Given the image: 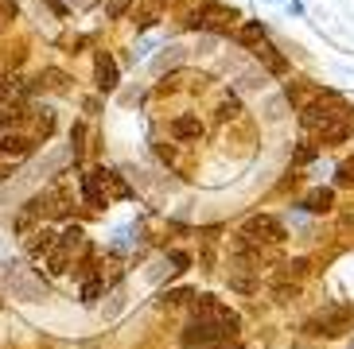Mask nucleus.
<instances>
[{"label":"nucleus","instance_id":"obj_1","mask_svg":"<svg viewBox=\"0 0 354 349\" xmlns=\"http://www.w3.org/2000/svg\"><path fill=\"white\" fill-rule=\"evenodd\" d=\"M191 319L210 322L214 330H222V338H226V341H234L241 334V315H238V310H230L226 303L214 299V295H198L195 303H191Z\"/></svg>","mask_w":354,"mask_h":349},{"label":"nucleus","instance_id":"obj_2","mask_svg":"<svg viewBox=\"0 0 354 349\" xmlns=\"http://www.w3.org/2000/svg\"><path fill=\"white\" fill-rule=\"evenodd\" d=\"M0 279H4V288L12 291V299H24V303H39V299H47V283H43V276H35L32 268H24L20 260H4V264H0Z\"/></svg>","mask_w":354,"mask_h":349},{"label":"nucleus","instance_id":"obj_3","mask_svg":"<svg viewBox=\"0 0 354 349\" xmlns=\"http://www.w3.org/2000/svg\"><path fill=\"white\" fill-rule=\"evenodd\" d=\"M346 113H351V109H346L335 93H323V97H315V101H308L300 109V128L304 132H312V136H319L327 124L339 121V117H346Z\"/></svg>","mask_w":354,"mask_h":349},{"label":"nucleus","instance_id":"obj_4","mask_svg":"<svg viewBox=\"0 0 354 349\" xmlns=\"http://www.w3.org/2000/svg\"><path fill=\"white\" fill-rule=\"evenodd\" d=\"M234 20H238V8H226V4L207 0V4H198L187 16V28L191 31H210V35H230Z\"/></svg>","mask_w":354,"mask_h":349},{"label":"nucleus","instance_id":"obj_5","mask_svg":"<svg viewBox=\"0 0 354 349\" xmlns=\"http://www.w3.org/2000/svg\"><path fill=\"white\" fill-rule=\"evenodd\" d=\"M351 330H354V307H346V303H331L308 322V334H315V338H343Z\"/></svg>","mask_w":354,"mask_h":349},{"label":"nucleus","instance_id":"obj_6","mask_svg":"<svg viewBox=\"0 0 354 349\" xmlns=\"http://www.w3.org/2000/svg\"><path fill=\"white\" fill-rule=\"evenodd\" d=\"M241 237H250L253 245H281L284 237V226L277 221V217H269V214H257V217H250L245 221V229H241Z\"/></svg>","mask_w":354,"mask_h":349},{"label":"nucleus","instance_id":"obj_7","mask_svg":"<svg viewBox=\"0 0 354 349\" xmlns=\"http://www.w3.org/2000/svg\"><path fill=\"white\" fill-rule=\"evenodd\" d=\"M179 341H183L187 349H210V346H218V341H226V338H222V330H214L210 322L191 319L187 326H183V334H179Z\"/></svg>","mask_w":354,"mask_h":349},{"label":"nucleus","instance_id":"obj_8","mask_svg":"<svg viewBox=\"0 0 354 349\" xmlns=\"http://www.w3.org/2000/svg\"><path fill=\"white\" fill-rule=\"evenodd\" d=\"M94 82L102 93H113L117 90V62L109 51H97L94 54Z\"/></svg>","mask_w":354,"mask_h":349},{"label":"nucleus","instance_id":"obj_9","mask_svg":"<svg viewBox=\"0 0 354 349\" xmlns=\"http://www.w3.org/2000/svg\"><path fill=\"white\" fill-rule=\"evenodd\" d=\"M78 186H82V198H86V206H90V210H105V206H109V195H105L102 179H97L94 171L78 174Z\"/></svg>","mask_w":354,"mask_h":349},{"label":"nucleus","instance_id":"obj_10","mask_svg":"<svg viewBox=\"0 0 354 349\" xmlns=\"http://www.w3.org/2000/svg\"><path fill=\"white\" fill-rule=\"evenodd\" d=\"M32 152H35V140H28V136H20V132L0 136V155H8V159H28Z\"/></svg>","mask_w":354,"mask_h":349},{"label":"nucleus","instance_id":"obj_11","mask_svg":"<svg viewBox=\"0 0 354 349\" xmlns=\"http://www.w3.org/2000/svg\"><path fill=\"white\" fill-rule=\"evenodd\" d=\"M253 54H257V59L265 62V70H269V74H277V78H284V74H288V59H284V54L277 51V47H272L269 39L257 43V47H253Z\"/></svg>","mask_w":354,"mask_h":349},{"label":"nucleus","instance_id":"obj_12","mask_svg":"<svg viewBox=\"0 0 354 349\" xmlns=\"http://www.w3.org/2000/svg\"><path fill=\"white\" fill-rule=\"evenodd\" d=\"M351 132H354V113H346V117H339V121H331L323 128L319 144H343V140H351Z\"/></svg>","mask_w":354,"mask_h":349},{"label":"nucleus","instance_id":"obj_13","mask_svg":"<svg viewBox=\"0 0 354 349\" xmlns=\"http://www.w3.org/2000/svg\"><path fill=\"white\" fill-rule=\"evenodd\" d=\"M94 174L102 179V186H105V195H109V198H133L129 183H125V179H121V174L113 171V167H94Z\"/></svg>","mask_w":354,"mask_h":349},{"label":"nucleus","instance_id":"obj_14","mask_svg":"<svg viewBox=\"0 0 354 349\" xmlns=\"http://www.w3.org/2000/svg\"><path fill=\"white\" fill-rule=\"evenodd\" d=\"M55 241H59V233H51V229H35V233L28 237V257H32V260H43V257H51Z\"/></svg>","mask_w":354,"mask_h":349},{"label":"nucleus","instance_id":"obj_15","mask_svg":"<svg viewBox=\"0 0 354 349\" xmlns=\"http://www.w3.org/2000/svg\"><path fill=\"white\" fill-rule=\"evenodd\" d=\"M171 136H176V140H198V136H203V121L191 117V113L176 117V121H171Z\"/></svg>","mask_w":354,"mask_h":349},{"label":"nucleus","instance_id":"obj_16","mask_svg":"<svg viewBox=\"0 0 354 349\" xmlns=\"http://www.w3.org/2000/svg\"><path fill=\"white\" fill-rule=\"evenodd\" d=\"M300 206L308 210V214H327V210L335 206V190H331V186H319V190H312Z\"/></svg>","mask_w":354,"mask_h":349},{"label":"nucleus","instance_id":"obj_17","mask_svg":"<svg viewBox=\"0 0 354 349\" xmlns=\"http://www.w3.org/2000/svg\"><path fill=\"white\" fill-rule=\"evenodd\" d=\"M238 43L241 47H257V43H265V23H257V20H250V23H241L238 28Z\"/></svg>","mask_w":354,"mask_h":349},{"label":"nucleus","instance_id":"obj_18","mask_svg":"<svg viewBox=\"0 0 354 349\" xmlns=\"http://www.w3.org/2000/svg\"><path fill=\"white\" fill-rule=\"evenodd\" d=\"M71 248H63L59 241H55V248H51V257H47V272H55V276H63V272H71Z\"/></svg>","mask_w":354,"mask_h":349},{"label":"nucleus","instance_id":"obj_19","mask_svg":"<svg viewBox=\"0 0 354 349\" xmlns=\"http://www.w3.org/2000/svg\"><path fill=\"white\" fill-rule=\"evenodd\" d=\"M59 245H63V248H71V252H78V248L86 245V241H82V229H78V226L63 229V233H59Z\"/></svg>","mask_w":354,"mask_h":349},{"label":"nucleus","instance_id":"obj_20","mask_svg":"<svg viewBox=\"0 0 354 349\" xmlns=\"http://www.w3.org/2000/svg\"><path fill=\"white\" fill-rule=\"evenodd\" d=\"M82 140H86V128H82V124H74V128H71V155H74V163H78V159H82V152H86Z\"/></svg>","mask_w":354,"mask_h":349},{"label":"nucleus","instance_id":"obj_21","mask_svg":"<svg viewBox=\"0 0 354 349\" xmlns=\"http://www.w3.org/2000/svg\"><path fill=\"white\" fill-rule=\"evenodd\" d=\"M97 295H102V279H82V303L86 307H94Z\"/></svg>","mask_w":354,"mask_h":349},{"label":"nucleus","instance_id":"obj_22","mask_svg":"<svg viewBox=\"0 0 354 349\" xmlns=\"http://www.w3.org/2000/svg\"><path fill=\"white\" fill-rule=\"evenodd\" d=\"M335 183H339V186H354V159L339 163V171H335Z\"/></svg>","mask_w":354,"mask_h":349},{"label":"nucleus","instance_id":"obj_23","mask_svg":"<svg viewBox=\"0 0 354 349\" xmlns=\"http://www.w3.org/2000/svg\"><path fill=\"white\" fill-rule=\"evenodd\" d=\"M129 4H133V0H105V16H109V20H121L129 12Z\"/></svg>","mask_w":354,"mask_h":349},{"label":"nucleus","instance_id":"obj_24","mask_svg":"<svg viewBox=\"0 0 354 349\" xmlns=\"http://www.w3.org/2000/svg\"><path fill=\"white\" fill-rule=\"evenodd\" d=\"M43 78H47V86H51V90H59V93L66 90V74L63 70H43Z\"/></svg>","mask_w":354,"mask_h":349},{"label":"nucleus","instance_id":"obj_25","mask_svg":"<svg viewBox=\"0 0 354 349\" xmlns=\"http://www.w3.org/2000/svg\"><path fill=\"white\" fill-rule=\"evenodd\" d=\"M20 121H24V113H16V109H0V128H16Z\"/></svg>","mask_w":354,"mask_h":349},{"label":"nucleus","instance_id":"obj_26","mask_svg":"<svg viewBox=\"0 0 354 349\" xmlns=\"http://www.w3.org/2000/svg\"><path fill=\"white\" fill-rule=\"evenodd\" d=\"M187 299H191V291H187V288H179V291H167L164 303H167V307H176V303H187Z\"/></svg>","mask_w":354,"mask_h":349},{"label":"nucleus","instance_id":"obj_27","mask_svg":"<svg viewBox=\"0 0 354 349\" xmlns=\"http://www.w3.org/2000/svg\"><path fill=\"white\" fill-rule=\"evenodd\" d=\"M312 159H315V148L312 144H304L300 152H296V163H312Z\"/></svg>","mask_w":354,"mask_h":349},{"label":"nucleus","instance_id":"obj_28","mask_svg":"<svg viewBox=\"0 0 354 349\" xmlns=\"http://www.w3.org/2000/svg\"><path fill=\"white\" fill-rule=\"evenodd\" d=\"M171 264H176V272H187L191 257H187V252H171Z\"/></svg>","mask_w":354,"mask_h":349},{"label":"nucleus","instance_id":"obj_29","mask_svg":"<svg viewBox=\"0 0 354 349\" xmlns=\"http://www.w3.org/2000/svg\"><path fill=\"white\" fill-rule=\"evenodd\" d=\"M218 117H222V121H226V117H238V101L230 97V101H226V105H222V109H218Z\"/></svg>","mask_w":354,"mask_h":349},{"label":"nucleus","instance_id":"obj_30","mask_svg":"<svg viewBox=\"0 0 354 349\" xmlns=\"http://www.w3.org/2000/svg\"><path fill=\"white\" fill-rule=\"evenodd\" d=\"M51 128H55V117H51V113H43V117H39V132L47 136V132H51Z\"/></svg>","mask_w":354,"mask_h":349},{"label":"nucleus","instance_id":"obj_31","mask_svg":"<svg viewBox=\"0 0 354 349\" xmlns=\"http://www.w3.org/2000/svg\"><path fill=\"white\" fill-rule=\"evenodd\" d=\"M210 349H245V346H238V341H218V346H210Z\"/></svg>","mask_w":354,"mask_h":349}]
</instances>
